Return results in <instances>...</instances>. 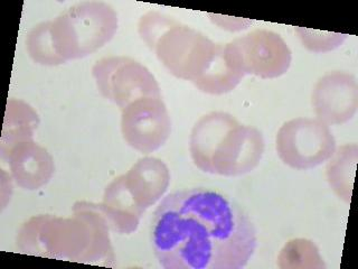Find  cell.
<instances>
[{
	"label": "cell",
	"mask_w": 358,
	"mask_h": 269,
	"mask_svg": "<svg viewBox=\"0 0 358 269\" xmlns=\"http://www.w3.org/2000/svg\"><path fill=\"white\" fill-rule=\"evenodd\" d=\"M150 242L165 269H242L257 247L249 214L225 194L206 188L175 191L151 219Z\"/></svg>",
	"instance_id": "1"
},
{
	"label": "cell",
	"mask_w": 358,
	"mask_h": 269,
	"mask_svg": "<svg viewBox=\"0 0 358 269\" xmlns=\"http://www.w3.org/2000/svg\"><path fill=\"white\" fill-rule=\"evenodd\" d=\"M190 153L201 171L236 177L259 165L264 139L255 127L241 125L229 113L212 112L194 127Z\"/></svg>",
	"instance_id": "2"
},
{
	"label": "cell",
	"mask_w": 358,
	"mask_h": 269,
	"mask_svg": "<svg viewBox=\"0 0 358 269\" xmlns=\"http://www.w3.org/2000/svg\"><path fill=\"white\" fill-rule=\"evenodd\" d=\"M278 156L294 170H311L329 160L336 139L329 126L318 118H296L280 127L275 138Z\"/></svg>",
	"instance_id": "3"
},
{
	"label": "cell",
	"mask_w": 358,
	"mask_h": 269,
	"mask_svg": "<svg viewBox=\"0 0 358 269\" xmlns=\"http://www.w3.org/2000/svg\"><path fill=\"white\" fill-rule=\"evenodd\" d=\"M313 109L319 120L328 126L348 123L358 108V85L352 73L328 72L313 88Z\"/></svg>",
	"instance_id": "4"
},
{
	"label": "cell",
	"mask_w": 358,
	"mask_h": 269,
	"mask_svg": "<svg viewBox=\"0 0 358 269\" xmlns=\"http://www.w3.org/2000/svg\"><path fill=\"white\" fill-rule=\"evenodd\" d=\"M246 53L244 69L263 78L283 76L290 67L292 53L279 34L257 31L242 41Z\"/></svg>",
	"instance_id": "5"
},
{
	"label": "cell",
	"mask_w": 358,
	"mask_h": 269,
	"mask_svg": "<svg viewBox=\"0 0 358 269\" xmlns=\"http://www.w3.org/2000/svg\"><path fill=\"white\" fill-rule=\"evenodd\" d=\"M124 137L143 151L158 149L169 134V119L159 101H150L129 108L123 116Z\"/></svg>",
	"instance_id": "6"
},
{
	"label": "cell",
	"mask_w": 358,
	"mask_h": 269,
	"mask_svg": "<svg viewBox=\"0 0 358 269\" xmlns=\"http://www.w3.org/2000/svg\"><path fill=\"white\" fill-rule=\"evenodd\" d=\"M358 147L356 144L341 146L330 158L327 166V179L339 199L350 203L352 184L355 179Z\"/></svg>",
	"instance_id": "7"
},
{
	"label": "cell",
	"mask_w": 358,
	"mask_h": 269,
	"mask_svg": "<svg viewBox=\"0 0 358 269\" xmlns=\"http://www.w3.org/2000/svg\"><path fill=\"white\" fill-rule=\"evenodd\" d=\"M296 32L299 35L303 46L315 53H324L335 50L339 48L348 36L346 34L330 33L303 27H296Z\"/></svg>",
	"instance_id": "8"
}]
</instances>
